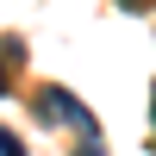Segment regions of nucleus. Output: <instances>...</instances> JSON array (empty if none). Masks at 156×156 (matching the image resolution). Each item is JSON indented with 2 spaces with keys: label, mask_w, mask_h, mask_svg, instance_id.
Segmentation results:
<instances>
[{
  "label": "nucleus",
  "mask_w": 156,
  "mask_h": 156,
  "mask_svg": "<svg viewBox=\"0 0 156 156\" xmlns=\"http://www.w3.org/2000/svg\"><path fill=\"white\" fill-rule=\"evenodd\" d=\"M31 112H37V125H69V131H81V137H100V131H94V112H87V100L69 94V87H56V81L31 94Z\"/></svg>",
  "instance_id": "nucleus-1"
},
{
  "label": "nucleus",
  "mask_w": 156,
  "mask_h": 156,
  "mask_svg": "<svg viewBox=\"0 0 156 156\" xmlns=\"http://www.w3.org/2000/svg\"><path fill=\"white\" fill-rule=\"evenodd\" d=\"M0 156H25V144H19V131H12V125H0Z\"/></svg>",
  "instance_id": "nucleus-2"
},
{
  "label": "nucleus",
  "mask_w": 156,
  "mask_h": 156,
  "mask_svg": "<svg viewBox=\"0 0 156 156\" xmlns=\"http://www.w3.org/2000/svg\"><path fill=\"white\" fill-rule=\"evenodd\" d=\"M81 156H106V144L100 137H81Z\"/></svg>",
  "instance_id": "nucleus-3"
},
{
  "label": "nucleus",
  "mask_w": 156,
  "mask_h": 156,
  "mask_svg": "<svg viewBox=\"0 0 156 156\" xmlns=\"http://www.w3.org/2000/svg\"><path fill=\"white\" fill-rule=\"evenodd\" d=\"M119 6H125V12H150L156 0H119Z\"/></svg>",
  "instance_id": "nucleus-4"
},
{
  "label": "nucleus",
  "mask_w": 156,
  "mask_h": 156,
  "mask_svg": "<svg viewBox=\"0 0 156 156\" xmlns=\"http://www.w3.org/2000/svg\"><path fill=\"white\" fill-rule=\"evenodd\" d=\"M12 94V75H6V62H0V100H6Z\"/></svg>",
  "instance_id": "nucleus-5"
},
{
  "label": "nucleus",
  "mask_w": 156,
  "mask_h": 156,
  "mask_svg": "<svg viewBox=\"0 0 156 156\" xmlns=\"http://www.w3.org/2000/svg\"><path fill=\"white\" fill-rule=\"evenodd\" d=\"M150 131H156V87H150Z\"/></svg>",
  "instance_id": "nucleus-6"
}]
</instances>
